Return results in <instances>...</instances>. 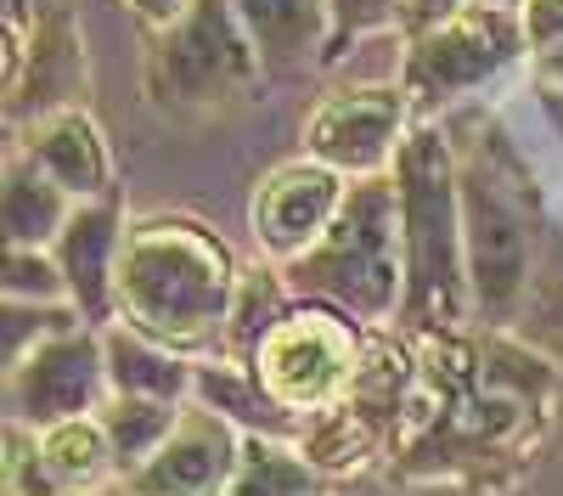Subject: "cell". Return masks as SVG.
<instances>
[{
    "label": "cell",
    "mask_w": 563,
    "mask_h": 496,
    "mask_svg": "<svg viewBox=\"0 0 563 496\" xmlns=\"http://www.w3.org/2000/svg\"><path fill=\"white\" fill-rule=\"evenodd\" d=\"M260 52L231 0H192L169 29H153L147 97L175 113H214L260 85Z\"/></svg>",
    "instance_id": "obj_5"
},
{
    "label": "cell",
    "mask_w": 563,
    "mask_h": 496,
    "mask_svg": "<svg viewBox=\"0 0 563 496\" xmlns=\"http://www.w3.org/2000/svg\"><path fill=\"white\" fill-rule=\"evenodd\" d=\"M243 440L249 434H238V423L220 418L214 406L186 400L169 440L135 474H124V485L135 496H220L243 463Z\"/></svg>",
    "instance_id": "obj_11"
},
{
    "label": "cell",
    "mask_w": 563,
    "mask_h": 496,
    "mask_svg": "<svg viewBox=\"0 0 563 496\" xmlns=\"http://www.w3.org/2000/svg\"><path fill=\"white\" fill-rule=\"evenodd\" d=\"M400 243H406V299L400 328L411 339L451 333L467 322V249H462V164L434 124H417L395 153Z\"/></svg>",
    "instance_id": "obj_3"
},
{
    "label": "cell",
    "mask_w": 563,
    "mask_h": 496,
    "mask_svg": "<svg viewBox=\"0 0 563 496\" xmlns=\"http://www.w3.org/2000/svg\"><path fill=\"white\" fill-rule=\"evenodd\" d=\"M558 367L507 333H429L395 418L400 480L507 485L552 423Z\"/></svg>",
    "instance_id": "obj_1"
},
{
    "label": "cell",
    "mask_w": 563,
    "mask_h": 496,
    "mask_svg": "<svg viewBox=\"0 0 563 496\" xmlns=\"http://www.w3.org/2000/svg\"><path fill=\"white\" fill-rule=\"evenodd\" d=\"M288 283L305 299H327L355 322H389L406 299V243H400V192L395 175H361L344 209L288 265Z\"/></svg>",
    "instance_id": "obj_4"
},
{
    "label": "cell",
    "mask_w": 563,
    "mask_h": 496,
    "mask_svg": "<svg viewBox=\"0 0 563 496\" xmlns=\"http://www.w3.org/2000/svg\"><path fill=\"white\" fill-rule=\"evenodd\" d=\"M327 7H333V45H327V57H339L350 40L378 34L400 18V0H327Z\"/></svg>",
    "instance_id": "obj_29"
},
{
    "label": "cell",
    "mask_w": 563,
    "mask_h": 496,
    "mask_svg": "<svg viewBox=\"0 0 563 496\" xmlns=\"http://www.w3.org/2000/svg\"><path fill=\"white\" fill-rule=\"evenodd\" d=\"M238 260L203 220H141L119 254V322L169 350H225Z\"/></svg>",
    "instance_id": "obj_2"
},
{
    "label": "cell",
    "mask_w": 563,
    "mask_h": 496,
    "mask_svg": "<svg viewBox=\"0 0 563 496\" xmlns=\"http://www.w3.org/2000/svg\"><path fill=\"white\" fill-rule=\"evenodd\" d=\"M519 23H525V52H530V63H536L552 85H563V0H525Z\"/></svg>",
    "instance_id": "obj_28"
},
{
    "label": "cell",
    "mask_w": 563,
    "mask_h": 496,
    "mask_svg": "<svg viewBox=\"0 0 563 496\" xmlns=\"http://www.w3.org/2000/svg\"><path fill=\"white\" fill-rule=\"evenodd\" d=\"M102 344H108V384L113 395H158V400H192V373L180 350L135 333L130 322L124 328H102Z\"/></svg>",
    "instance_id": "obj_18"
},
{
    "label": "cell",
    "mask_w": 563,
    "mask_h": 496,
    "mask_svg": "<svg viewBox=\"0 0 563 496\" xmlns=\"http://www.w3.org/2000/svg\"><path fill=\"white\" fill-rule=\"evenodd\" d=\"M108 395H113L108 344L90 322H79L68 333H52L45 344H34L23 361L7 367V418L29 423V429H52L63 418L102 412Z\"/></svg>",
    "instance_id": "obj_8"
},
{
    "label": "cell",
    "mask_w": 563,
    "mask_h": 496,
    "mask_svg": "<svg viewBox=\"0 0 563 496\" xmlns=\"http://www.w3.org/2000/svg\"><path fill=\"white\" fill-rule=\"evenodd\" d=\"M74 192H63L29 153H12L7 164V243L12 249H52L74 214Z\"/></svg>",
    "instance_id": "obj_19"
},
{
    "label": "cell",
    "mask_w": 563,
    "mask_h": 496,
    "mask_svg": "<svg viewBox=\"0 0 563 496\" xmlns=\"http://www.w3.org/2000/svg\"><path fill=\"white\" fill-rule=\"evenodd\" d=\"M220 496H321V469L305 463V451L282 434H249L243 463Z\"/></svg>",
    "instance_id": "obj_23"
},
{
    "label": "cell",
    "mask_w": 563,
    "mask_h": 496,
    "mask_svg": "<svg viewBox=\"0 0 563 496\" xmlns=\"http://www.w3.org/2000/svg\"><path fill=\"white\" fill-rule=\"evenodd\" d=\"M40 451H45L52 474H57L74 496L102 491V485H113V474H119L113 445H108V429H102L97 412L63 418V423H52V429H40Z\"/></svg>",
    "instance_id": "obj_21"
},
{
    "label": "cell",
    "mask_w": 563,
    "mask_h": 496,
    "mask_svg": "<svg viewBox=\"0 0 563 496\" xmlns=\"http://www.w3.org/2000/svg\"><path fill=\"white\" fill-rule=\"evenodd\" d=\"M344 175L321 158H299L282 164L260 180L254 192V238L276 265H294L305 249L321 243V232L333 225V214L344 209Z\"/></svg>",
    "instance_id": "obj_12"
},
{
    "label": "cell",
    "mask_w": 563,
    "mask_h": 496,
    "mask_svg": "<svg viewBox=\"0 0 563 496\" xmlns=\"http://www.w3.org/2000/svg\"><path fill=\"white\" fill-rule=\"evenodd\" d=\"M361 361H366V339L350 322V310L327 299H305V305H288V316L265 333L254 373L282 412H294L305 423L310 412L350 395Z\"/></svg>",
    "instance_id": "obj_6"
},
{
    "label": "cell",
    "mask_w": 563,
    "mask_h": 496,
    "mask_svg": "<svg viewBox=\"0 0 563 496\" xmlns=\"http://www.w3.org/2000/svg\"><path fill=\"white\" fill-rule=\"evenodd\" d=\"M90 496H135V491H130V485L119 480V485H102V491H90Z\"/></svg>",
    "instance_id": "obj_33"
},
{
    "label": "cell",
    "mask_w": 563,
    "mask_h": 496,
    "mask_svg": "<svg viewBox=\"0 0 563 496\" xmlns=\"http://www.w3.org/2000/svg\"><path fill=\"white\" fill-rule=\"evenodd\" d=\"M265 68H305L333 45V7L327 0H231Z\"/></svg>",
    "instance_id": "obj_17"
},
{
    "label": "cell",
    "mask_w": 563,
    "mask_h": 496,
    "mask_svg": "<svg viewBox=\"0 0 563 496\" xmlns=\"http://www.w3.org/2000/svg\"><path fill=\"white\" fill-rule=\"evenodd\" d=\"M462 12V0H400V29L406 34H429V29H440V23H451Z\"/></svg>",
    "instance_id": "obj_30"
},
{
    "label": "cell",
    "mask_w": 563,
    "mask_h": 496,
    "mask_svg": "<svg viewBox=\"0 0 563 496\" xmlns=\"http://www.w3.org/2000/svg\"><path fill=\"white\" fill-rule=\"evenodd\" d=\"M525 45V23L512 12H485L467 7L451 23L411 34V52L400 68V85L417 102H451L462 90L485 85L501 63H512V52Z\"/></svg>",
    "instance_id": "obj_9"
},
{
    "label": "cell",
    "mask_w": 563,
    "mask_h": 496,
    "mask_svg": "<svg viewBox=\"0 0 563 496\" xmlns=\"http://www.w3.org/2000/svg\"><path fill=\"white\" fill-rule=\"evenodd\" d=\"M85 97V40H79V23L63 12V7H45L34 18V34H29V52L18 63V74L7 79V113L23 124L45 119V113H63V108H79Z\"/></svg>",
    "instance_id": "obj_14"
},
{
    "label": "cell",
    "mask_w": 563,
    "mask_h": 496,
    "mask_svg": "<svg viewBox=\"0 0 563 496\" xmlns=\"http://www.w3.org/2000/svg\"><path fill=\"white\" fill-rule=\"evenodd\" d=\"M462 249H467V294L490 328L519 322L530 305L536 232L525 203L485 164H462Z\"/></svg>",
    "instance_id": "obj_7"
},
{
    "label": "cell",
    "mask_w": 563,
    "mask_h": 496,
    "mask_svg": "<svg viewBox=\"0 0 563 496\" xmlns=\"http://www.w3.org/2000/svg\"><path fill=\"white\" fill-rule=\"evenodd\" d=\"M23 153L52 175L63 192H74L79 203L113 198V158H108V142H102L97 119H90L85 108H63V113L34 119Z\"/></svg>",
    "instance_id": "obj_15"
},
{
    "label": "cell",
    "mask_w": 563,
    "mask_h": 496,
    "mask_svg": "<svg viewBox=\"0 0 563 496\" xmlns=\"http://www.w3.org/2000/svg\"><path fill=\"white\" fill-rule=\"evenodd\" d=\"M467 7H485V12H512V18H519V12H525V0H467Z\"/></svg>",
    "instance_id": "obj_32"
},
{
    "label": "cell",
    "mask_w": 563,
    "mask_h": 496,
    "mask_svg": "<svg viewBox=\"0 0 563 496\" xmlns=\"http://www.w3.org/2000/svg\"><path fill=\"white\" fill-rule=\"evenodd\" d=\"M85 316L74 310V305H45V299H7V367L12 361H23L34 344H45L52 333H68V328H79Z\"/></svg>",
    "instance_id": "obj_25"
},
{
    "label": "cell",
    "mask_w": 563,
    "mask_h": 496,
    "mask_svg": "<svg viewBox=\"0 0 563 496\" xmlns=\"http://www.w3.org/2000/svg\"><path fill=\"white\" fill-rule=\"evenodd\" d=\"M389 440H395V412L378 406V400H366L361 389H350L333 406L310 412L294 434L305 463L321 469V474H361L372 458H378V445H389Z\"/></svg>",
    "instance_id": "obj_16"
},
{
    "label": "cell",
    "mask_w": 563,
    "mask_h": 496,
    "mask_svg": "<svg viewBox=\"0 0 563 496\" xmlns=\"http://www.w3.org/2000/svg\"><path fill=\"white\" fill-rule=\"evenodd\" d=\"M124 220L113 198L74 203L63 238L52 243L63 277H68V305L85 316L90 328H102L119 316V254H124Z\"/></svg>",
    "instance_id": "obj_13"
},
{
    "label": "cell",
    "mask_w": 563,
    "mask_h": 496,
    "mask_svg": "<svg viewBox=\"0 0 563 496\" xmlns=\"http://www.w3.org/2000/svg\"><path fill=\"white\" fill-rule=\"evenodd\" d=\"M7 299H45V305L68 299V277H63L57 254H45V249H7Z\"/></svg>",
    "instance_id": "obj_27"
},
{
    "label": "cell",
    "mask_w": 563,
    "mask_h": 496,
    "mask_svg": "<svg viewBox=\"0 0 563 496\" xmlns=\"http://www.w3.org/2000/svg\"><path fill=\"white\" fill-rule=\"evenodd\" d=\"M180 406H186V400H158V395H108V400H102L97 418H102V429H108L119 480L135 474V469L169 440V429L180 423Z\"/></svg>",
    "instance_id": "obj_22"
},
{
    "label": "cell",
    "mask_w": 563,
    "mask_h": 496,
    "mask_svg": "<svg viewBox=\"0 0 563 496\" xmlns=\"http://www.w3.org/2000/svg\"><path fill=\"white\" fill-rule=\"evenodd\" d=\"M406 85H361V90H339L327 97L310 124H305V153L333 164L339 175H389L395 153L406 142Z\"/></svg>",
    "instance_id": "obj_10"
},
{
    "label": "cell",
    "mask_w": 563,
    "mask_h": 496,
    "mask_svg": "<svg viewBox=\"0 0 563 496\" xmlns=\"http://www.w3.org/2000/svg\"><path fill=\"white\" fill-rule=\"evenodd\" d=\"M7 496H74L40 451V429L7 423Z\"/></svg>",
    "instance_id": "obj_26"
},
{
    "label": "cell",
    "mask_w": 563,
    "mask_h": 496,
    "mask_svg": "<svg viewBox=\"0 0 563 496\" xmlns=\"http://www.w3.org/2000/svg\"><path fill=\"white\" fill-rule=\"evenodd\" d=\"M124 7H130L141 23H147V29H169L186 7H192V0H124Z\"/></svg>",
    "instance_id": "obj_31"
},
{
    "label": "cell",
    "mask_w": 563,
    "mask_h": 496,
    "mask_svg": "<svg viewBox=\"0 0 563 496\" xmlns=\"http://www.w3.org/2000/svg\"><path fill=\"white\" fill-rule=\"evenodd\" d=\"M192 400L214 406L220 418H231L238 429L249 434H299V418L294 412H282V406L271 400V389L260 384L254 373V361H220V367H198L192 373Z\"/></svg>",
    "instance_id": "obj_20"
},
{
    "label": "cell",
    "mask_w": 563,
    "mask_h": 496,
    "mask_svg": "<svg viewBox=\"0 0 563 496\" xmlns=\"http://www.w3.org/2000/svg\"><path fill=\"white\" fill-rule=\"evenodd\" d=\"M288 316V288H282V277L271 265H254L238 277V299H231V322H225V350L231 361H254L265 333Z\"/></svg>",
    "instance_id": "obj_24"
}]
</instances>
